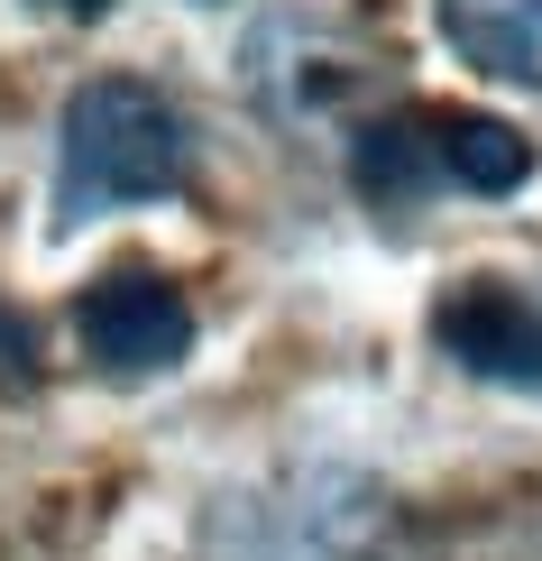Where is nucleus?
<instances>
[{
  "mask_svg": "<svg viewBox=\"0 0 542 561\" xmlns=\"http://www.w3.org/2000/svg\"><path fill=\"white\" fill-rule=\"evenodd\" d=\"M194 184V121L138 75H92L65 102L56 138V221H92L111 203H166Z\"/></svg>",
  "mask_w": 542,
  "mask_h": 561,
  "instance_id": "f257e3e1",
  "label": "nucleus"
},
{
  "mask_svg": "<svg viewBox=\"0 0 542 561\" xmlns=\"http://www.w3.org/2000/svg\"><path fill=\"white\" fill-rule=\"evenodd\" d=\"M221 561H395V516L359 470H295L221 516Z\"/></svg>",
  "mask_w": 542,
  "mask_h": 561,
  "instance_id": "f03ea898",
  "label": "nucleus"
},
{
  "mask_svg": "<svg viewBox=\"0 0 542 561\" xmlns=\"http://www.w3.org/2000/svg\"><path fill=\"white\" fill-rule=\"evenodd\" d=\"M74 322H83L92 368H111V378H157V368H175L184 350H194V304H184L166 276H148V267L102 276Z\"/></svg>",
  "mask_w": 542,
  "mask_h": 561,
  "instance_id": "7ed1b4c3",
  "label": "nucleus"
},
{
  "mask_svg": "<svg viewBox=\"0 0 542 561\" xmlns=\"http://www.w3.org/2000/svg\"><path fill=\"white\" fill-rule=\"evenodd\" d=\"M433 341L451 350L469 378H497V387H533L542 396V304L506 276H469L433 304Z\"/></svg>",
  "mask_w": 542,
  "mask_h": 561,
  "instance_id": "20e7f679",
  "label": "nucleus"
},
{
  "mask_svg": "<svg viewBox=\"0 0 542 561\" xmlns=\"http://www.w3.org/2000/svg\"><path fill=\"white\" fill-rule=\"evenodd\" d=\"M441 37L478 75L542 92V0H441Z\"/></svg>",
  "mask_w": 542,
  "mask_h": 561,
  "instance_id": "39448f33",
  "label": "nucleus"
},
{
  "mask_svg": "<svg viewBox=\"0 0 542 561\" xmlns=\"http://www.w3.org/2000/svg\"><path fill=\"white\" fill-rule=\"evenodd\" d=\"M441 175L469 184V194H515L533 175V138L497 121V111H441Z\"/></svg>",
  "mask_w": 542,
  "mask_h": 561,
  "instance_id": "423d86ee",
  "label": "nucleus"
},
{
  "mask_svg": "<svg viewBox=\"0 0 542 561\" xmlns=\"http://www.w3.org/2000/svg\"><path fill=\"white\" fill-rule=\"evenodd\" d=\"M433 121H368L349 138V175H359L368 203H387V213H405L423 203V184L441 175V138H423Z\"/></svg>",
  "mask_w": 542,
  "mask_h": 561,
  "instance_id": "0eeeda50",
  "label": "nucleus"
},
{
  "mask_svg": "<svg viewBox=\"0 0 542 561\" xmlns=\"http://www.w3.org/2000/svg\"><path fill=\"white\" fill-rule=\"evenodd\" d=\"M28 359H37V332L19 313H0V368H28Z\"/></svg>",
  "mask_w": 542,
  "mask_h": 561,
  "instance_id": "6e6552de",
  "label": "nucleus"
},
{
  "mask_svg": "<svg viewBox=\"0 0 542 561\" xmlns=\"http://www.w3.org/2000/svg\"><path fill=\"white\" fill-rule=\"evenodd\" d=\"M46 10H65V19H102L111 0H46Z\"/></svg>",
  "mask_w": 542,
  "mask_h": 561,
  "instance_id": "1a4fd4ad",
  "label": "nucleus"
}]
</instances>
